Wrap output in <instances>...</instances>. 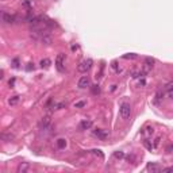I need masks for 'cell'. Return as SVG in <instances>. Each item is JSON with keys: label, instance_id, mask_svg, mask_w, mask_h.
Masks as SVG:
<instances>
[{"label": "cell", "instance_id": "cell-1", "mask_svg": "<svg viewBox=\"0 0 173 173\" xmlns=\"http://www.w3.org/2000/svg\"><path fill=\"white\" fill-rule=\"evenodd\" d=\"M92 64H93V61H92L91 58L84 59V61H81L80 64H78L77 70H78L80 73H86V72H88V70L92 68Z\"/></svg>", "mask_w": 173, "mask_h": 173}, {"label": "cell", "instance_id": "cell-2", "mask_svg": "<svg viewBox=\"0 0 173 173\" xmlns=\"http://www.w3.org/2000/svg\"><path fill=\"white\" fill-rule=\"evenodd\" d=\"M119 112H120V116L123 119H129L130 115H131V107L127 103H122L120 108H119Z\"/></svg>", "mask_w": 173, "mask_h": 173}, {"label": "cell", "instance_id": "cell-3", "mask_svg": "<svg viewBox=\"0 0 173 173\" xmlns=\"http://www.w3.org/2000/svg\"><path fill=\"white\" fill-rule=\"evenodd\" d=\"M2 20H3V23H5V24H12V23H15L16 16L8 14L7 11H3L2 12Z\"/></svg>", "mask_w": 173, "mask_h": 173}, {"label": "cell", "instance_id": "cell-4", "mask_svg": "<svg viewBox=\"0 0 173 173\" xmlns=\"http://www.w3.org/2000/svg\"><path fill=\"white\" fill-rule=\"evenodd\" d=\"M89 85H91V80H89L88 76H83V77L78 80V83H77V86L80 89H85V88H88Z\"/></svg>", "mask_w": 173, "mask_h": 173}, {"label": "cell", "instance_id": "cell-5", "mask_svg": "<svg viewBox=\"0 0 173 173\" xmlns=\"http://www.w3.org/2000/svg\"><path fill=\"white\" fill-rule=\"evenodd\" d=\"M64 58H65V56L64 54H58L57 56V58H56V66H57V70L58 72H64Z\"/></svg>", "mask_w": 173, "mask_h": 173}, {"label": "cell", "instance_id": "cell-6", "mask_svg": "<svg viewBox=\"0 0 173 173\" xmlns=\"http://www.w3.org/2000/svg\"><path fill=\"white\" fill-rule=\"evenodd\" d=\"M50 123H51V116L47 115L45 116V118H42V120L39 122V129L41 130H46L50 127Z\"/></svg>", "mask_w": 173, "mask_h": 173}, {"label": "cell", "instance_id": "cell-7", "mask_svg": "<svg viewBox=\"0 0 173 173\" xmlns=\"http://www.w3.org/2000/svg\"><path fill=\"white\" fill-rule=\"evenodd\" d=\"M92 127V120L91 119H84V120H81L80 123V130H88Z\"/></svg>", "mask_w": 173, "mask_h": 173}, {"label": "cell", "instance_id": "cell-8", "mask_svg": "<svg viewBox=\"0 0 173 173\" xmlns=\"http://www.w3.org/2000/svg\"><path fill=\"white\" fill-rule=\"evenodd\" d=\"M93 134L96 135V137H99L100 139H105V138L108 137V134L105 131H103V130H100V129H96V130H93Z\"/></svg>", "mask_w": 173, "mask_h": 173}, {"label": "cell", "instance_id": "cell-9", "mask_svg": "<svg viewBox=\"0 0 173 173\" xmlns=\"http://www.w3.org/2000/svg\"><path fill=\"white\" fill-rule=\"evenodd\" d=\"M146 169L151 170V172H159V170H161V168H159L157 164H154V162H149L147 166H146Z\"/></svg>", "mask_w": 173, "mask_h": 173}, {"label": "cell", "instance_id": "cell-10", "mask_svg": "<svg viewBox=\"0 0 173 173\" xmlns=\"http://www.w3.org/2000/svg\"><path fill=\"white\" fill-rule=\"evenodd\" d=\"M29 168H30V165L27 164V162H22V164H19V166H18V172L19 173H24V172L29 170Z\"/></svg>", "mask_w": 173, "mask_h": 173}, {"label": "cell", "instance_id": "cell-11", "mask_svg": "<svg viewBox=\"0 0 173 173\" xmlns=\"http://www.w3.org/2000/svg\"><path fill=\"white\" fill-rule=\"evenodd\" d=\"M19 100H20V97H19V96H12V97L8 99V104H10V105H16L19 103Z\"/></svg>", "mask_w": 173, "mask_h": 173}, {"label": "cell", "instance_id": "cell-12", "mask_svg": "<svg viewBox=\"0 0 173 173\" xmlns=\"http://www.w3.org/2000/svg\"><path fill=\"white\" fill-rule=\"evenodd\" d=\"M65 146H66V141H65L64 138L57 139V147H58V149H65Z\"/></svg>", "mask_w": 173, "mask_h": 173}, {"label": "cell", "instance_id": "cell-13", "mask_svg": "<svg viewBox=\"0 0 173 173\" xmlns=\"http://www.w3.org/2000/svg\"><path fill=\"white\" fill-rule=\"evenodd\" d=\"M51 65V61L49 58H45V59H42V61H41V68H49Z\"/></svg>", "mask_w": 173, "mask_h": 173}, {"label": "cell", "instance_id": "cell-14", "mask_svg": "<svg viewBox=\"0 0 173 173\" xmlns=\"http://www.w3.org/2000/svg\"><path fill=\"white\" fill-rule=\"evenodd\" d=\"M86 105V102L85 100H81V102H76L74 104H73V107L74 108H83V107H85Z\"/></svg>", "mask_w": 173, "mask_h": 173}, {"label": "cell", "instance_id": "cell-15", "mask_svg": "<svg viewBox=\"0 0 173 173\" xmlns=\"http://www.w3.org/2000/svg\"><path fill=\"white\" fill-rule=\"evenodd\" d=\"M166 91H168V95H169V97H172V99H173V83L168 84Z\"/></svg>", "mask_w": 173, "mask_h": 173}, {"label": "cell", "instance_id": "cell-16", "mask_svg": "<svg viewBox=\"0 0 173 173\" xmlns=\"http://www.w3.org/2000/svg\"><path fill=\"white\" fill-rule=\"evenodd\" d=\"M153 64H154V59L150 58V57H147V58L145 59V65H146L147 68H151V66H153Z\"/></svg>", "mask_w": 173, "mask_h": 173}, {"label": "cell", "instance_id": "cell-17", "mask_svg": "<svg viewBox=\"0 0 173 173\" xmlns=\"http://www.w3.org/2000/svg\"><path fill=\"white\" fill-rule=\"evenodd\" d=\"M2 138L4 141H11V139H14V135L12 134H2Z\"/></svg>", "mask_w": 173, "mask_h": 173}, {"label": "cell", "instance_id": "cell-18", "mask_svg": "<svg viewBox=\"0 0 173 173\" xmlns=\"http://www.w3.org/2000/svg\"><path fill=\"white\" fill-rule=\"evenodd\" d=\"M92 93H93V95H99L100 93L99 85H93V86H92Z\"/></svg>", "mask_w": 173, "mask_h": 173}, {"label": "cell", "instance_id": "cell-19", "mask_svg": "<svg viewBox=\"0 0 173 173\" xmlns=\"http://www.w3.org/2000/svg\"><path fill=\"white\" fill-rule=\"evenodd\" d=\"M162 97H164V93H161V92H158V93H157V96H156V103H158L159 100L162 99Z\"/></svg>", "mask_w": 173, "mask_h": 173}, {"label": "cell", "instance_id": "cell-20", "mask_svg": "<svg viewBox=\"0 0 173 173\" xmlns=\"http://www.w3.org/2000/svg\"><path fill=\"white\" fill-rule=\"evenodd\" d=\"M114 156H115L116 158H123V157H124V154L122 153V151H115V154H114Z\"/></svg>", "mask_w": 173, "mask_h": 173}, {"label": "cell", "instance_id": "cell-21", "mask_svg": "<svg viewBox=\"0 0 173 173\" xmlns=\"http://www.w3.org/2000/svg\"><path fill=\"white\" fill-rule=\"evenodd\" d=\"M93 154H96V156H99L102 159L104 158V156H103V153H102V151H100V150H93Z\"/></svg>", "mask_w": 173, "mask_h": 173}, {"label": "cell", "instance_id": "cell-22", "mask_svg": "<svg viewBox=\"0 0 173 173\" xmlns=\"http://www.w3.org/2000/svg\"><path fill=\"white\" fill-rule=\"evenodd\" d=\"M135 54L134 53H130V54H126V56H123V58H135Z\"/></svg>", "mask_w": 173, "mask_h": 173}, {"label": "cell", "instance_id": "cell-23", "mask_svg": "<svg viewBox=\"0 0 173 173\" xmlns=\"http://www.w3.org/2000/svg\"><path fill=\"white\" fill-rule=\"evenodd\" d=\"M12 65H14V68H19V59L18 58H15L12 61Z\"/></svg>", "mask_w": 173, "mask_h": 173}, {"label": "cell", "instance_id": "cell-24", "mask_svg": "<svg viewBox=\"0 0 173 173\" xmlns=\"http://www.w3.org/2000/svg\"><path fill=\"white\" fill-rule=\"evenodd\" d=\"M162 172H165V173H172L173 172V166H170V168H166V169H164Z\"/></svg>", "mask_w": 173, "mask_h": 173}, {"label": "cell", "instance_id": "cell-25", "mask_svg": "<svg viewBox=\"0 0 173 173\" xmlns=\"http://www.w3.org/2000/svg\"><path fill=\"white\" fill-rule=\"evenodd\" d=\"M145 134H146V135H149V134H153V129H150V127H147V129H146V131H145Z\"/></svg>", "mask_w": 173, "mask_h": 173}, {"label": "cell", "instance_id": "cell-26", "mask_svg": "<svg viewBox=\"0 0 173 173\" xmlns=\"http://www.w3.org/2000/svg\"><path fill=\"white\" fill-rule=\"evenodd\" d=\"M14 83H15V80H14V78H12V80H10V86H12Z\"/></svg>", "mask_w": 173, "mask_h": 173}, {"label": "cell", "instance_id": "cell-27", "mask_svg": "<svg viewBox=\"0 0 173 173\" xmlns=\"http://www.w3.org/2000/svg\"><path fill=\"white\" fill-rule=\"evenodd\" d=\"M23 5H26V7H29V5H30V2H23Z\"/></svg>", "mask_w": 173, "mask_h": 173}, {"label": "cell", "instance_id": "cell-28", "mask_svg": "<svg viewBox=\"0 0 173 173\" xmlns=\"http://www.w3.org/2000/svg\"><path fill=\"white\" fill-rule=\"evenodd\" d=\"M31 68L34 69V66H31V64H29V66H27V70H31Z\"/></svg>", "mask_w": 173, "mask_h": 173}, {"label": "cell", "instance_id": "cell-29", "mask_svg": "<svg viewBox=\"0 0 173 173\" xmlns=\"http://www.w3.org/2000/svg\"><path fill=\"white\" fill-rule=\"evenodd\" d=\"M170 150H173V146H169V147H168V151H170Z\"/></svg>", "mask_w": 173, "mask_h": 173}]
</instances>
